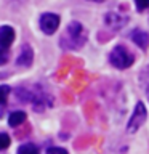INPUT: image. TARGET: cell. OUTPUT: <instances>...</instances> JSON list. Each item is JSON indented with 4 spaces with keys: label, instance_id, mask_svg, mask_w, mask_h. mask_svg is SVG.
<instances>
[{
    "label": "cell",
    "instance_id": "6da1fadb",
    "mask_svg": "<svg viewBox=\"0 0 149 154\" xmlns=\"http://www.w3.org/2000/svg\"><path fill=\"white\" fill-rule=\"evenodd\" d=\"M88 32L84 27V24L79 21H72L67 24L66 31L62 32V35L59 38V47L66 51H74V50H80L85 45Z\"/></svg>",
    "mask_w": 149,
    "mask_h": 154
},
{
    "label": "cell",
    "instance_id": "7a4b0ae2",
    "mask_svg": "<svg viewBox=\"0 0 149 154\" xmlns=\"http://www.w3.org/2000/svg\"><path fill=\"white\" fill-rule=\"evenodd\" d=\"M18 98L21 101H26V103H31L37 111H42L43 108H47V104L51 103V98L45 93V90L38 88V87H34L31 90L19 88L18 90Z\"/></svg>",
    "mask_w": 149,
    "mask_h": 154
},
{
    "label": "cell",
    "instance_id": "3957f363",
    "mask_svg": "<svg viewBox=\"0 0 149 154\" xmlns=\"http://www.w3.org/2000/svg\"><path fill=\"white\" fill-rule=\"evenodd\" d=\"M109 63L115 67V69L123 71V69H128V67L135 63V55L127 47L115 45L112 48V51H111V55H109Z\"/></svg>",
    "mask_w": 149,
    "mask_h": 154
},
{
    "label": "cell",
    "instance_id": "277c9868",
    "mask_svg": "<svg viewBox=\"0 0 149 154\" xmlns=\"http://www.w3.org/2000/svg\"><path fill=\"white\" fill-rule=\"evenodd\" d=\"M146 119H147L146 106H144V103H141V101H138L136 106H135V109H133L132 117H130L128 124H127V132L128 133H135L144 122H146Z\"/></svg>",
    "mask_w": 149,
    "mask_h": 154
},
{
    "label": "cell",
    "instance_id": "5b68a950",
    "mask_svg": "<svg viewBox=\"0 0 149 154\" xmlns=\"http://www.w3.org/2000/svg\"><path fill=\"white\" fill-rule=\"evenodd\" d=\"M38 26H40L43 34L51 35L59 27V16L56 13H43L40 16V19H38Z\"/></svg>",
    "mask_w": 149,
    "mask_h": 154
},
{
    "label": "cell",
    "instance_id": "8992f818",
    "mask_svg": "<svg viewBox=\"0 0 149 154\" xmlns=\"http://www.w3.org/2000/svg\"><path fill=\"white\" fill-rule=\"evenodd\" d=\"M104 23H106V26L111 27L112 31H120V29H123L127 26L128 16L127 14H122V13H117V11H109V13H106V16H104Z\"/></svg>",
    "mask_w": 149,
    "mask_h": 154
},
{
    "label": "cell",
    "instance_id": "52a82bcc",
    "mask_svg": "<svg viewBox=\"0 0 149 154\" xmlns=\"http://www.w3.org/2000/svg\"><path fill=\"white\" fill-rule=\"evenodd\" d=\"M32 60H34V51L31 45H27V43H24L21 47V50H19V55H18V60H16V64L19 67H29L32 64Z\"/></svg>",
    "mask_w": 149,
    "mask_h": 154
},
{
    "label": "cell",
    "instance_id": "ba28073f",
    "mask_svg": "<svg viewBox=\"0 0 149 154\" xmlns=\"http://www.w3.org/2000/svg\"><path fill=\"white\" fill-rule=\"evenodd\" d=\"M132 40L136 43V45L141 48V50H147L149 47V34L143 29H133L132 34H130Z\"/></svg>",
    "mask_w": 149,
    "mask_h": 154
},
{
    "label": "cell",
    "instance_id": "9c48e42d",
    "mask_svg": "<svg viewBox=\"0 0 149 154\" xmlns=\"http://www.w3.org/2000/svg\"><path fill=\"white\" fill-rule=\"evenodd\" d=\"M14 40V29L11 26H2L0 27V47L2 48H10V45Z\"/></svg>",
    "mask_w": 149,
    "mask_h": 154
},
{
    "label": "cell",
    "instance_id": "30bf717a",
    "mask_svg": "<svg viewBox=\"0 0 149 154\" xmlns=\"http://www.w3.org/2000/svg\"><path fill=\"white\" fill-rule=\"evenodd\" d=\"M139 85H141L146 98L149 100V64L144 66L141 69V72H139Z\"/></svg>",
    "mask_w": 149,
    "mask_h": 154
},
{
    "label": "cell",
    "instance_id": "8fae6325",
    "mask_svg": "<svg viewBox=\"0 0 149 154\" xmlns=\"http://www.w3.org/2000/svg\"><path fill=\"white\" fill-rule=\"evenodd\" d=\"M24 120H26V112H23V111H13V112L8 116V125L13 128L19 127Z\"/></svg>",
    "mask_w": 149,
    "mask_h": 154
},
{
    "label": "cell",
    "instance_id": "7c38bea8",
    "mask_svg": "<svg viewBox=\"0 0 149 154\" xmlns=\"http://www.w3.org/2000/svg\"><path fill=\"white\" fill-rule=\"evenodd\" d=\"M10 93V88L7 85H0V117L3 116L5 109H7V96Z\"/></svg>",
    "mask_w": 149,
    "mask_h": 154
},
{
    "label": "cell",
    "instance_id": "4fadbf2b",
    "mask_svg": "<svg viewBox=\"0 0 149 154\" xmlns=\"http://www.w3.org/2000/svg\"><path fill=\"white\" fill-rule=\"evenodd\" d=\"M18 154H40L38 152V148L32 143H24L18 148Z\"/></svg>",
    "mask_w": 149,
    "mask_h": 154
},
{
    "label": "cell",
    "instance_id": "5bb4252c",
    "mask_svg": "<svg viewBox=\"0 0 149 154\" xmlns=\"http://www.w3.org/2000/svg\"><path fill=\"white\" fill-rule=\"evenodd\" d=\"M10 143H11V138L8 137V133L5 132H0V151H3V149H7L10 146Z\"/></svg>",
    "mask_w": 149,
    "mask_h": 154
},
{
    "label": "cell",
    "instance_id": "9a60e30c",
    "mask_svg": "<svg viewBox=\"0 0 149 154\" xmlns=\"http://www.w3.org/2000/svg\"><path fill=\"white\" fill-rule=\"evenodd\" d=\"M8 58H10V51L7 50V48L0 47V66H3L5 63L8 61Z\"/></svg>",
    "mask_w": 149,
    "mask_h": 154
},
{
    "label": "cell",
    "instance_id": "2e32d148",
    "mask_svg": "<svg viewBox=\"0 0 149 154\" xmlns=\"http://www.w3.org/2000/svg\"><path fill=\"white\" fill-rule=\"evenodd\" d=\"M45 154H67V151L64 148H59V146H51L47 149Z\"/></svg>",
    "mask_w": 149,
    "mask_h": 154
},
{
    "label": "cell",
    "instance_id": "e0dca14e",
    "mask_svg": "<svg viewBox=\"0 0 149 154\" xmlns=\"http://www.w3.org/2000/svg\"><path fill=\"white\" fill-rule=\"evenodd\" d=\"M135 5L139 11H144L146 8H149V0H135Z\"/></svg>",
    "mask_w": 149,
    "mask_h": 154
},
{
    "label": "cell",
    "instance_id": "ac0fdd59",
    "mask_svg": "<svg viewBox=\"0 0 149 154\" xmlns=\"http://www.w3.org/2000/svg\"><path fill=\"white\" fill-rule=\"evenodd\" d=\"M90 2H104V0H90Z\"/></svg>",
    "mask_w": 149,
    "mask_h": 154
}]
</instances>
